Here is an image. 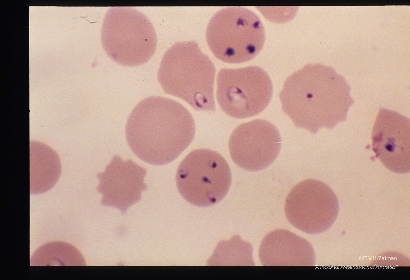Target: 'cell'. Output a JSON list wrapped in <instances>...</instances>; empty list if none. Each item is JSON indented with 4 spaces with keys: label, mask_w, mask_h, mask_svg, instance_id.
Wrapping results in <instances>:
<instances>
[{
    "label": "cell",
    "mask_w": 410,
    "mask_h": 280,
    "mask_svg": "<svg viewBox=\"0 0 410 280\" xmlns=\"http://www.w3.org/2000/svg\"><path fill=\"white\" fill-rule=\"evenodd\" d=\"M176 183L187 201L196 206H210L227 193L231 173L227 161L219 153L208 149H196L179 165Z\"/></svg>",
    "instance_id": "cell-6"
},
{
    "label": "cell",
    "mask_w": 410,
    "mask_h": 280,
    "mask_svg": "<svg viewBox=\"0 0 410 280\" xmlns=\"http://www.w3.org/2000/svg\"><path fill=\"white\" fill-rule=\"evenodd\" d=\"M209 49L222 61L238 64L251 60L262 50L265 32L259 17L242 7H229L216 12L206 29Z\"/></svg>",
    "instance_id": "cell-4"
},
{
    "label": "cell",
    "mask_w": 410,
    "mask_h": 280,
    "mask_svg": "<svg viewBox=\"0 0 410 280\" xmlns=\"http://www.w3.org/2000/svg\"><path fill=\"white\" fill-rule=\"evenodd\" d=\"M339 202L333 190L325 183L308 179L294 186L287 196L285 212L294 227L308 234L328 229L338 216Z\"/></svg>",
    "instance_id": "cell-8"
},
{
    "label": "cell",
    "mask_w": 410,
    "mask_h": 280,
    "mask_svg": "<svg viewBox=\"0 0 410 280\" xmlns=\"http://www.w3.org/2000/svg\"><path fill=\"white\" fill-rule=\"evenodd\" d=\"M279 96L294 125L312 134L345 121L353 103L345 82L332 68L317 64L290 75Z\"/></svg>",
    "instance_id": "cell-1"
},
{
    "label": "cell",
    "mask_w": 410,
    "mask_h": 280,
    "mask_svg": "<svg viewBox=\"0 0 410 280\" xmlns=\"http://www.w3.org/2000/svg\"><path fill=\"white\" fill-rule=\"evenodd\" d=\"M281 145L277 128L262 119L239 125L229 140L232 159L238 166L249 171H258L269 166L279 154Z\"/></svg>",
    "instance_id": "cell-9"
},
{
    "label": "cell",
    "mask_w": 410,
    "mask_h": 280,
    "mask_svg": "<svg viewBox=\"0 0 410 280\" xmlns=\"http://www.w3.org/2000/svg\"><path fill=\"white\" fill-rule=\"evenodd\" d=\"M259 256L264 265L312 266L315 262L314 251L310 243L285 229L273 230L264 238Z\"/></svg>",
    "instance_id": "cell-12"
},
{
    "label": "cell",
    "mask_w": 410,
    "mask_h": 280,
    "mask_svg": "<svg viewBox=\"0 0 410 280\" xmlns=\"http://www.w3.org/2000/svg\"><path fill=\"white\" fill-rule=\"evenodd\" d=\"M146 173L145 169L133 160H123L114 156L104 171L97 175V190L102 196L101 204L125 214L129 207L140 200L142 192L147 189L144 182Z\"/></svg>",
    "instance_id": "cell-11"
},
{
    "label": "cell",
    "mask_w": 410,
    "mask_h": 280,
    "mask_svg": "<svg viewBox=\"0 0 410 280\" xmlns=\"http://www.w3.org/2000/svg\"><path fill=\"white\" fill-rule=\"evenodd\" d=\"M195 133V122L189 111L173 100L158 96L138 103L125 126L132 152L154 165L174 160L191 143Z\"/></svg>",
    "instance_id": "cell-2"
},
{
    "label": "cell",
    "mask_w": 410,
    "mask_h": 280,
    "mask_svg": "<svg viewBox=\"0 0 410 280\" xmlns=\"http://www.w3.org/2000/svg\"><path fill=\"white\" fill-rule=\"evenodd\" d=\"M273 91L270 77L258 66L223 68L217 75L218 103L226 114L235 118L261 112L269 104Z\"/></svg>",
    "instance_id": "cell-7"
},
{
    "label": "cell",
    "mask_w": 410,
    "mask_h": 280,
    "mask_svg": "<svg viewBox=\"0 0 410 280\" xmlns=\"http://www.w3.org/2000/svg\"><path fill=\"white\" fill-rule=\"evenodd\" d=\"M102 40L109 57L125 66L147 62L157 46L156 35L150 20L141 12L126 7H112L107 11Z\"/></svg>",
    "instance_id": "cell-5"
},
{
    "label": "cell",
    "mask_w": 410,
    "mask_h": 280,
    "mask_svg": "<svg viewBox=\"0 0 410 280\" xmlns=\"http://www.w3.org/2000/svg\"><path fill=\"white\" fill-rule=\"evenodd\" d=\"M215 67L194 41L177 42L164 53L158 80L168 94L178 97L196 110L214 111Z\"/></svg>",
    "instance_id": "cell-3"
},
{
    "label": "cell",
    "mask_w": 410,
    "mask_h": 280,
    "mask_svg": "<svg viewBox=\"0 0 410 280\" xmlns=\"http://www.w3.org/2000/svg\"><path fill=\"white\" fill-rule=\"evenodd\" d=\"M376 157L389 170L404 174L410 169V121L396 112L381 109L372 133Z\"/></svg>",
    "instance_id": "cell-10"
}]
</instances>
